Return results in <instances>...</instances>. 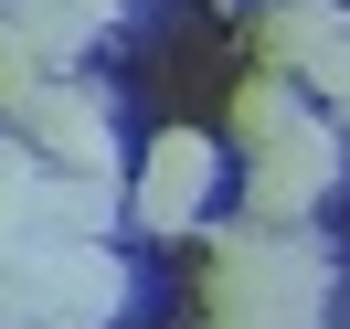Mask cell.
Returning <instances> with one entry per match:
<instances>
[{
    "label": "cell",
    "mask_w": 350,
    "mask_h": 329,
    "mask_svg": "<svg viewBox=\"0 0 350 329\" xmlns=\"http://www.w3.org/2000/svg\"><path fill=\"white\" fill-rule=\"evenodd\" d=\"M340 43H350V11H340V0H265V11H255V53L286 64V75H319Z\"/></svg>",
    "instance_id": "6"
},
{
    "label": "cell",
    "mask_w": 350,
    "mask_h": 329,
    "mask_svg": "<svg viewBox=\"0 0 350 329\" xmlns=\"http://www.w3.org/2000/svg\"><path fill=\"white\" fill-rule=\"evenodd\" d=\"M0 329H32V308H22V298H11V287H0Z\"/></svg>",
    "instance_id": "13"
},
{
    "label": "cell",
    "mask_w": 350,
    "mask_h": 329,
    "mask_svg": "<svg viewBox=\"0 0 350 329\" xmlns=\"http://www.w3.org/2000/svg\"><path fill=\"white\" fill-rule=\"evenodd\" d=\"M308 96H329V117H340V128H350V43H340V53H329V64H319V75H308Z\"/></svg>",
    "instance_id": "12"
},
{
    "label": "cell",
    "mask_w": 350,
    "mask_h": 329,
    "mask_svg": "<svg viewBox=\"0 0 350 329\" xmlns=\"http://www.w3.org/2000/svg\"><path fill=\"white\" fill-rule=\"evenodd\" d=\"M43 85H53V64L32 53V32L0 11V117H32V107H43Z\"/></svg>",
    "instance_id": "10"
},
{
    "label": "cell",
    "mask_w": 350,
    "mask_h": 329,
    "mask_svg": "<svg viewBox=\"0 0 350 329\" xmlns=\"http://www.w3.org/2000/svg\"><path fill=\"white\" fill-rule=\"evenodd\" d=\"M0 11L32 32V53H43L53 75H75V53H85L96 32L117 22V0H0Z\"/></svg>",
    "instance_id": "7"
},
{
    "label": "cell",
    "mask_w": 350,
    "mask_h": 329,
    "mask_svg": "<svg viewBox=\"0 0 350 329\" xmlns=\"http://www.w3.org/2000/svg\"><path fill=\"white\" fill-rule=\"evenodd\" d=\"M107 223H117V181H96V170H43L32 234H107Z\"/></svg>",
    "instance_id": "8"
},
{
    "label": "cell",
    "mask_w": 350,
    "mask_h": 329,
    "mask_svg": "<svg viewBox=\"0 0 350 329\" xmlns=\"http://www.w3.org/2000/svg\"><path fill=\"white\" fill-rule=\"evenodd\" d=\"M213 329H223V319H213Z\"/></svg>",
    "instance_id": "14"
},
{
    "label": "cell",
    "mask_w": 350,
    "mask_h": 329,
    "mask_svg": "<svg viewBox=\"0 0 350 329\" xmlns=\"http://www.w3.org/2000/svg\"><path fill=\"white\" fill-rule=\"evenodd\" d=\"M0 287L32 308V329H107L128 298V265L107 255V234H32V255Z\"/></svg>",
    "instance_id": "2"
},
{
    "label": "cell",
    "mask_w": 350,
    "mask_h": 329,
    "mask_svg": "<svg viewBox=\"0 0 350 329\" xmlns=\"http://www.w3.org/2000/svg\"><path fill=\"white\" fill-rule=\"evenodd\" d=\"M223 329H319L329 319V244L297 223H234L213 234V276H202Z\"/></svg>",
    "instance_id": "1"
},
{
    "label": "cell",
    "mask_w": 350,
    "mask_h": 329,
    "mask_svg": "<svg viewBox=\"0 0 350 329\" xmlns=\"http://www.w3.org/2000/svg\"><path fill=\"white\" fill-rule=\"evenodd\" d=\"M22 128H32V149H43L53 170H96V181H117V138H107V85H75V75H53V85H43V107H32Z\"/></svg>",
    "instance_id": "5"
},
{
    "label": "cell",
    "mask_w": 350,
    "mask_h": 329,
    "mask_svg": "<svg viewBox=\"0 0 350 329\" xmlns=\"http://www.w3.org/2000/svg\"><path fill=\"white\" fill-rule=\"evenodd\" d=\"M43 149H0V234H32V202H43Z\"/></svg>",
    "instance_id": "11"
},
{
    "label": "cell",
    "mask_w": 350,
    "mask_h": 329,
    "mask_svg": "<svg viewBox=\"0 0 350 329\" xmlns=\"http://www.w3.org/2000/svg\"><path fill=\"white\" fill-rule=\"evenodd\" d=\"M213 170H223V149H213L202 128H159L149 159H138L128 213L149 223V234H180V223H202V202H213Z\"/></svg>",
    "instance_id": "4"
},
{
    "label": "cell",
    "mask_w": 350,
    "mask_h": 329,
    "mask_svg": "<svg viewBox=\"0 0 350 329\" xmlns=\"http://www.w3.org/2000/svg\"><path fill=\"white\" fill-rule=\"evenodd\" d=\"M297 85H286V64H265V75H244V85H234V138H244V149H265V138H286V128H297Z\"/></svg>",
    "instance_id": "9"
},
{
    "label": "cell",
    "mask_w": 350,
    "mask_h": 329,
    "mask_svg": "<svg viewBox=\"0 0 350 329\" xmlns=\"http://www.w3.org/2000/svg\"><path fill=\"white\" fill-rule=\"evenodd\" d=\"M329 181H340V128L329 117H297L286 138H265L255 170H244V213L255 223H308L329 202Z\"/></svg>",
    "instance_id": "3"
}]
</instances>
